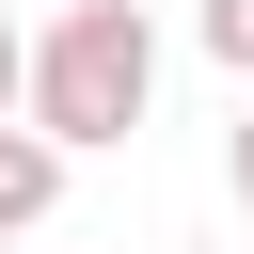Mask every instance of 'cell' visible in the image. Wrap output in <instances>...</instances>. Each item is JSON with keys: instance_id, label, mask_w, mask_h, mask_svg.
Instances as JSON below:
<instances>
[{"instance_id": "3", "label": "cell", "mask_w": 254, "mask_h": 254, "mask_svg": "<svg viewBox=\"0 0 254 254\" xmlns=\"http://www.w3.org/2000/svg\"><path fill=\"white\" fill-rule=\"evenodd\" d=\"M190 32H206V64L254 95V0H190Z\"/></svg>"}, {"instance_id": "1", "label": "cell", "mask_w": 254, "mask_h": 254, "mask_svg": "<svg viewBox=\"0 0 254 254\" xmlns=\"http://www.w3.org/2000/svg\"><path fill=\"white\" fill-rule=\"evenodd\" d=\"M64 159H95V143H127L143 111H159V16L143 0H64L48 32H32V95H16Z\"/></svg>"}, {"instance_id": "2", "label": "cell", "mask_w": 254, "mask_h": 254, "mask_svg": "<svg viewBox=\"0 0 254 254\" xmlns=\"http://www.w3.org/2000/svg\"><path fill=\"white\" fill-rule=\"evenodd\" d=\"M48 206H64V143H48L32 111H16V127H0V238H32Z\"/></svg>"}, {"instance_id": "5", "label": "cell", "mask_w": 254, "mask_h": 254, "mask_svg": "<svg viewBox=\"0 0 254 254\" xmlns=\"http://www.w3.org/2000/svg\"><path fill=\"white\" fill-rule=\"evenodd\" d=\"M190 254H254V238H190Z\"/></svg>"}, {"instance_id": "4", "label": "cell", "mask_w": 254, "mask_h": 254, "mask_svg": "<svg viewBox=\"0 0 254 254\" xmlns=\"http://www.w3.org/2000/svg\"><path fill=\"white\" fill-rule=\"evenodd\" d=\"M222 175H238V222H254V95H238V127H222Z\"/></svg>"}]
</instances>
